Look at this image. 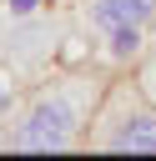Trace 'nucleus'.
Here are the masks:
<instances>
[{
  "label": "nucleus",
  "instance_id": "5",
  "mask_svg": "<svg viewBox=\"0 0 156 161\" xmlns=\"http://www.w3.org/2000/svg\"><path fill=\"white\" fill-rule=\"evenodd\" d=\"M131 80L141 86V96H146V101H156V40H151V45L141 50V60L131 65Z\"/></svg>",
  "mask_w": 156,
  "mask_h": 161
},
{
  "label": "nucleus",
  "instance_id": "6",
  "mask_svg": "<svg viewBox=\"0 0 156 161\" xmlns=\"http://www.w3.org/2000/svg\"><path fill=\"white\" fill-rule=\"evenodd\" d=\"M0 25H5V15H0Z\"/></svg>",
  "mask_w": 156,
  "mask_h": 161
},
{
  "label": "nucleus",
  "instance_id": "1",
  "mask_svg": "<svg viewBox=\"0 0 156 161\" xmlns=\"http://www.w3.org/2000/svg\"><path fill=\"white\" fill-rule=\"evenodd\" d=\"M111 70L106 65H50L35 75L5 126L0 151L45 156V151H86L91 121L106 101Z\"/></svg>",
  "mask_w": 156,
  "mask_h": 161
},
{
  "label": "nucleus",
  "instance_id": "3",
  "mask_svg": "<svg viewBox=\"0 0 156 161\" xmlns=\"http://www.w3.org/2000/svg\"><path fill=\"white\" fill-rule=\"evenodd\" d=\"M81 25L101 40L111 30H156V0H75Z\"/></svg>",
  "mask_w": 156,
  "mask_h": 161
},
{
  "label": "nucleus",
  "instance_id": "4",
  "mask_svg": "<svg viewBox=\"0 0 156 161\" xmlns=\"http://www.w3.org/2000/svg\"><path fill=\"white\" fill-rule=\"evenodd\" d=\"M25 86H30V75L15 70L10 60H0V141H5V126H10V116H15L20 96H25Z\"/></svg>",
  "mask_w": 156,
  "mask_h": 161
},
{
  "label": "nucleus",
  "instance_id": "2",
  "mask_svg": "<svg viewBox=\"0 0 156 161\" xmlns=\"http://www.w3.org/2000/svg\"><path fill=\"white\" fill-rule=\"evenodd\" d=\"M86 151H116V156H156V101L141 96L131 75H116L106 86V101L91 121Z\"/></svg>",
  "mask_w": 156,
  "mask_h": 161
}]
</instances>
